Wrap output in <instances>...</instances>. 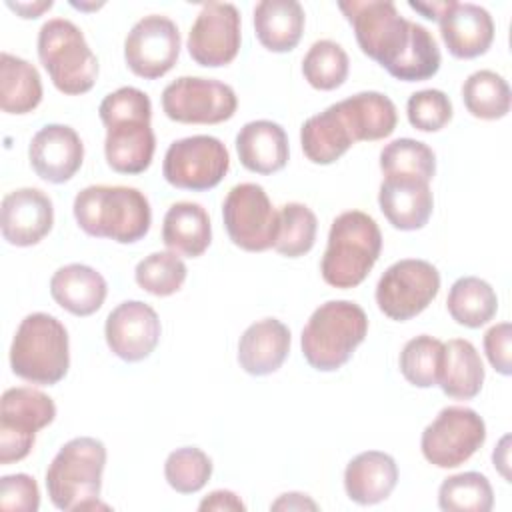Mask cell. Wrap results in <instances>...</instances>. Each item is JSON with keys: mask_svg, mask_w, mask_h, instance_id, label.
Segmentation results:
<instances>
[{"mask_svg": "<svg viewBox=\"0 0 512 512\" xmlns=\"http://www.w3.org/2000/svg\"><path fill=\"white\" fill-rule=\"evenodd\" d=\"M10 368L30 384H58L70 368V344L64 324L46 312L28 314L16 328L10 346Z\"/></svg>", "mask_w": 512, "mask_h": 512, "instance_id": "obj_7", "label": "cell"}, {"mask_svg": "<svg viewBox=\"0 0 512 512\" xmlns=\"http://www.w3.org/2000/svg\"><path fill=\"white\" fill-rule=\"evenodd\" d=\"M238 98L232 86L200 76H180L162 90L164 114L182 124H220L234 116Z\"/></svg>", "mask_w": 512, "mask_h": 512, "instance_id": "obj_14", "label": "cell"}, {"mask_svg": "<svg viewBox=\"0 0 512 512\" xmlns=\"http://www.w3.org/2000/svg\"><path fill=\"white\" fill-rule=\"evenodd\" d=\"M368 334V316L356 302L328 300L302 328L300 346L306 362L318 372L342 368Z\"/></svg>", "mask_w": 512, "mask_h": 512, "instance_id": "obj_4", "label": "cell"}, {"mask_svg": "<svg viewBox=\"0 0 512 512\" xmlns=\"http://www.w3.org/2000/svg\"><path fill=\"white\" fill-rule=\"evenodd\" d=\"M106 446L98 438L78 436L68 440L46 470V490L58 510L108 508L98 502Z\"/></svg>", "mask_w": 512, "mask_h": 512, "instance_id": "obj_5", "label": "cell"}, {"mask_svg": "<svg viewBox=\"0 0 512 512\" xmlns=\"http://www.w3.org/2000/svg\"><path fill=\"white\" fill-rule=\"evenodd\" d=\"M444 342L428 334L408 340L400 352V372L416 388L438 386Z\"/></svg>", "mask_w": 512, "mask_h": 512, "instance_id": "obj_37", "label": "cell"}, {"mask_svg": "<svg viewBox=\"0 0 512 512\" xmlns=\"http://www.w3.org/2000/svg\"><path fill=\"white\" fill-rule=\"evenodd\" d=\"M164 476L170 488L180 494H194L206 486L212 476V460L196 446L176 448L164 462Z\"/></svg>", "mask_w": 512, "mask_h": 512, "instance_id": "obj_40", "label": "cell"}, {"mask_svg": "<svg viewBox=\"0 0 512 512\" xmlns=\"http://www.w3.org/2000/svg\"><path fill=\"white\" fill-rule=\"evenodd\" d=\"M78 226L94 238H110L118 244L142 240L152 224L150 202L132 186H86L74 198Z\"/></svg>", "mask_w": 512, "mask_h": 512, "instance_id": "obj_3", "label": "cell"}, {"mask_svg": "<svg viewBox=\"0 0 512 512\" xmlns=\"http://www.w3.org/2000/svg\"><path fill=\"white\" fill-rule=\"evenodd\" d=\"M440 272L420 258H404L384 270L376 284V304L384 316L406 322L438 296Z\"/></svg>", "mask_w": 512, "mask_h": 512, "instance_id": "obj_10", "label": "cell"}, {"mask_svg": "<svg viewBox=\"0 0 512 512\" xmlns=\"http://www.w3.org/2000/svg\"><path fill=\"white\" fill-rule=\"evenodd\" d=\"M54 224L52 200L38 188H18L2 198L0 228L12 246L38 244Z\"/></svg>", "mask_w": 512, "mask_h": 512, "instance_id": "obj_19", "label": "cell"}, {"mask_svg": "<svg viewBox=\"0 0 512 512\" xmlns=\"http://www.w3.org/2000/svg\"><path fill=\"white\" fill-rule=\"evenodd\" d=\"M198 510L206 512V510H216V512H244L246 506L244 502L230 490H214L210 492L200 504H198Z\"/></svg>", "mask_w": 512, "mask_h": 512, "instance_id": "obj_44", "label": "cell"}, {"mask_svg": "<svg viewBox=\"0 0 512 512\" xmlns=\"http://www.w3.org/2000/svg\"><path fill=\"white\" fill-rule=\"evenodd\" d=\"M240 12L230 2H208L188 32L190 58L206 68L230 64L240 50Z\"/></svg>", "mask_w": 512, "mask_h": 512, "instance_id": "obj_16", "label": "cell"}, {"mask_svg": "<svg viewBox=\"0 0 512 512\" xmlns=\"http://www.w3.org/2000/svg\"><path fill=\"white\" fill-rule=\"evenodd\" d=\"M454 2L456 0H432V2H414V0H410L408 6L416 12H420L424 18L438 22L454 6Z\"/></svg>", "mask_w": 512, "mask_h": 512, "instance_id": "obj_45", "label": "cell"}, {"mask_svg": "<svg viewBox=\"0 0 512 512\" xmlns=\"http://www.w3.org/2000/svg\"><path fill=\"white\" fill-rule=\"evenodd\" d=\"M508 442H510V436H504L502 440H500V444L494 448V452H492V462H494V468H498V472L506 478V480H510V472H508V464H510V460H508Z\"/></svg>", "mask_w": 512, "mask_h": 512, "instance_id": "obj_48", "label": "cell"}, {"mask_svg": "<svg viewBox=\"0 0 512 512\" xmlns=\"http://www.w3.org/2000/svg\"><path fill=\"white\" fill-rule=\"evenodd\" d=\"M510 340H512V326L508 322L494 324L484 334V352L488 362L496 372L502 376H510L512 372V358H510Z\"/></svg>", "mask_w": 512, "mask_h": 512, "instance_id": "obj_43", "label": "cell"}, {"mask_svg": "<svg viewBox=\"0 0 512 512\" xmlns=\"http://www.w3.org/2000/svg\"><path fill=\"white\" fill-rule=\"evenodd\" d=\"M438 24L440 36L454 58H478L492 46L494 20L490 12L478 4L454 2Z\"/></svg>", "mask_w": 512, "mask_h": 512, "instance_id": "obj_21", "label": "cell"}, {"mask_svg": "<svg viewBox=\"0 0 512 512\" xmlns=\"http://www.w3.org/2000/svg\"><path fill=\"white\" fill-rule=\"evenodd\" d=\"M272 510H316L318 504L314 500H310L306 494H300V492H288V494H282L272 506Z\"/></svg>", "mask_w": 512, "mask_h": 512, "instance_id": "obj_46", "label": "cell"}, {"mask_svg": "<svg viewBox=\"0 0 512 512\" xmlns=\"http://www.w3.org/2000/svg\"><path fill=\"white\" fill-rule=\"evenodd\" d=\"M306 14L296 0H262L254 6V32L270 52H290L304 32Z\"/></svg>", "mask_w": 512, "mask_h": 512, "instance_id": "obj_27", "label": "cell"}, {"mask_svg": "<svg viewBox=\"0 0 512 512\" xmlns=\"http://www.w3.org/2000/svg\"><path fill=\"white\" fill-rule=\"evenodd\" d=\"M446 308L456 324L480 328L496 316L498 296L486 280L478 276H462L452 284Z\"/></svg>", "mask_w": 512, "mask_h": 512, "instance_id": "obj_32", "label": "cell"}, {"mask_svg": "<svg viewBox=\"0 0 512 512\" xmlns=\"http://www.w3.org/2000/svg\"><path fill=\"white\" fill-rule=\"evenodd\" d=\"M38 58L62 94L80 96L96 84L98 58L82 30L66 18H52L42 24L38 32Z\"/></svg>", "mask_w": 512, "mask_h": 512, "instance_id": "obj_8", "label": "cell"}, {"mask_svg": "<svg viewBox=\"0 0 512 512\" xmlns=\"http://www.w3.org/2000/svg\"><path fill=\"white\" fill-rule=\"evenodd\" d=\"M316 214L300 202H288L278 210V234L274 250L286 258H298L312 250L316 242Z\"/></svg>", "mask_w": 512, "mask_h": 512, "instance_id": "obj_35", "label": "cell"}, {"mask_svg": "<svg viewBox=\"0 0 512 512\" xmlns=\"http://www.w3.org/2000/svg\"><path fill=\"white\" fill-rule=\"evenodd\" d=\"M42 102L38 70L24 58L0 54V108L6 114H28Z\"/></svg>", "mask_w": 512, "mask_h": 512, "instance_id": "obj_31", "label": "cell"}, {"mask_svg": "<svg viewBox=\"0 0 512 512\" xmlns=\"http://www.w3.org/2000/svg\"><path fill=\"white\" fill-rule=\"evenodd\" d=\"M336 108L346 122L354 142H374L388 138L398 122L394 102L382 92H358L336 102Z\"/></svg>", "mask_w": 512, "mask_h": 512, "instance_id": "obj_26", "label": "cell"}, {"mask_svg": "<svg viewBox=\"0 0 512 512\" xmlns=\"http://www.w3.org/2000/svg\"><path fill=\"white\" fill-rule=\"evenodd\" d=\"M338 8L354 28L360 50L392 78L422 82L440 70V48L430 30L406 20L390 0H344Z\"/></svg>", "mask_w": 512, "mask_h": 512, "instance_id": "obj_1", "label": "cell"}, {"mask_svg": "<svg viewBox=\"0 0 512 512\" xmlns=\"http://www.w3.org/2000/svg\"><path fill=\"white\" fill-rule=\"evenodd\" d=\"M348 70V54L334 40H316L302 60V74L306 82L324 92L340 88L348 78Z\"/></svg>", "mask_w": 512, "mask_h": 512, "instance_id": "obj_36", "label": "cell"}, {"mask_svg": "<svg viewBox=\"0 0 512 512\" xmlns=\"http://www.w3.org/2000/svg\"><path fill=\"white\" fill-rule=\"evenodd\" d=\"M438 506L446 512H490L494 490L480 472L454 474L440 484Z\"/></svg>", "mask_w": 512, "mask_h": 512, "instance_id": "obj_34", "label": "cell"}, {"mask_svg": "<svg viewBox=\"0 0 512 512\" xmlns=\"http://www.w3.org/2000/svg\"><path fill=\"white\" fill-rule=\"evenodd\" d=\"M98 116L106 128L104 154L108 166L118 174L144 172L156 150L148 94L134 86H122L100 102Z\"/></svg>", "mask_w": 512, "mask_h": 512, "instance_id": "obj_2", "label": "cell"}, {"mask_svg": "<svg viewBox=\"0 0 512 512\" xmlns=\"http://www.w3.org/2000/svg\"><path fill=\"white\" fill-rule=\"evenodd\" d=\"M484 384V364L470 340L454 338L444 344L438 386L454 400H472Z\"/></svg>", "mask_w": 512, "mask_h": 512, "instance_id": "obj_29", "label": "cell"}, {"mask_svg": "<svg viewBox=\"0 0 512 512\" xmlns=\"http://www.w3.org/2000/svg\"><path fill=\"white\" fill-rule=\"evenodd\" d=\"M50 294L66 312L74 316H90L102 308L108 286L104 276L92 266L68 264L52 274Z\"/></svg>", "mask_w": 512, "mask_h": 512, "instance_id": "obj_25", "label": "cell"}, {"mask_svg": "<svg viewBox=\"0 0 512 512\" xmlns=\"http://www.w3.org/2000/svg\"><path fill=\"white\" fill-rule=\"evenodd\" d=\"M32 170L46 182H68L84 162V144L78 132L66 124H46L30 142Z\"/></svg>", "mask_w": 512, "mask_h": 512, "instance_id": "obj_18", "label": "cell"}, {"mask_svg": "<svg viewBox=\"0 0 512 512\" xmlns=\"http://www.w3.org/2000/svg\"><path fill=\"white\" fill-rule=\"evenodd\" d=\"M382 250V234L372 216L362 210L342 212L332 220L328 246L320 262L326 284L354 288L372 270Z\"/></svg>", "mask_w": 512, "mask_h": 512, "instance_id": "obj_6", "label": "cell"}, {"mask_svg": "<svg viewBox=\"0 0 512 512\" xmlns=\"http://www.w3.org/2000/svg\"><path fill=\"white\" fill-rule=\"evenodd\" d=\"M72 6H74V8H80V10H90V8L96 10V8H100L102 4H76V2H72Z\"/></svg>", "mask_w": 512, "mask_h": 512, "instance_id": "obj_49", "label": "cell"}, {"mask_svg": "<svg viewBox=\"0 0 512 512\" xmlns=\"http://www.w3.org/2000/svg\"><path fill=\"white\" fill-rule=\"evenodd\" d=\"M160 318L156 310L140 300L118 304L106 318V344L124 362L148 358L160 340Z\"/></svg>", "mask_w": 512, "mask_h": 512, "instance_id": "obj_17", "label": "cell"}, {"mask_svg": "<svg viewBox=\"0 0 512 512\" xmlns=\"http://www.w3.org/2000/svg\"><path fill=\"white\" fill-rule=\"evenodd\" d=\"M40 490L28 474H8L0 478V508L12 512H36Z\"/></svg>", "mask_w": 512, "mask_h": 512, "instance_id": "obj_42", "label": "cell"}, {"mask_svg": "<svg viewBox=\"0 0 512 512\" xmlns=\"http://www.w3.org/2000/svg\"><path fill=\"white\" fill-rule=\"evenodd\" d=\"M222 218L230 240L246 252H264L278 234V210L266 190L254 182L236 184L222 204Z\"/></svg>", "mask_w": 512, "mask_h": 512, "instance_id": "obj_13", "label": "cell"}, {"mask_svg": "<svg viewBox=\"0 0 512 512\" xmlns=\"http://www.w3.org/2000/svg\"><path fill=\"white\" fill-rule=\"evenodd\" d=\"M180 56V30L160 14L140 18L124 40L126 66L144 80L170 72Z\"/></svg>", "mask_w": 512, "mask_h": 512, "instance_id": "obj_15", "label": "cell"}, {"mask_svg": "<svg viewBox=\"0 0 512 512\" xmlns=\"http://www.w3.org/2000/svg\"><path fill=\"white\" fill-rule=\"evenodd\" d=\"M230 168V156L222 140L196 134L174 140L162 162L164 180L180 190L202 192L218 186Z\"/></svg>", "mask_w": 512, "mask_h": 512, "instance_id": "obj_12", "label": "cell"}, {"mask_svg": "<svg viewBox=\"0 0 512 512\" xmlns=\"http://www.w3.org/2000/svg\"><path fill=\"white\" fill-rule=\"evenodd\" d=\"M378 204L396 230H420L428 224L434 208L430 182L416 176H384Z\"/></svg>", "mask_w": 512, "mask_h": 512, "instance_id": "obj_20", "label": "cell"}, {"mask_svg": "<svg viewBox=\"0 0 512 512\" xmlns=\"http://www.w3.org/2000/svg\"><path fill=\"white\" fill-rule=\"evenodd\" d=\"M162 242L168 250L198 258L212 242L208 212L198 202H176L168 208L162 222Z\"/></svg>", "mask_w": 512, "mask_h": 512, "instance_id": "obj_28", "label": "cell"}, {"mask_svg": "<svg viewBox=\"0 0 512 512\" xmlns=\"http://www.w3.org/2000/svg\"><path fill=\"white\" fill-rule=\"evenodd\" d=\"M290 352V330L276 318L250 324L238 342V364L246 374L268 376L276 372Z\"/></svg>", "mask_w": 512, "mask_h": 512, "instance_id": "obj_22", "label": "cell"}, {"mask_svg": "<svg viewBox=\"0 0 512 512\" xmlns=\"http://www.w3.org/2000/svg\"><path fill=\"white\" fill-rule=\"evenodd\" d=\"M304 156L314 164H332L348 152L354 138L342 120L336 104L310 116L300 128Z\"/></svg>", "mask_w": 512, "mask_h": 512, "instance_id": "obj_30", "label": "cell"}, {"mask_svg": "<svg viewBox=\"0 0 512 512\" xmlns=\"http://www.w3.org/2000/svg\"><path fill=\"white\" fill-rule=\"evenodd\" d=\"M56 418L54 400L30 386L8 388L0 400V464L24 460L36 432Z\"/></svg>", "mask_w": 512, "mask_h": 512, "instance_id": "obj_9", "label": "cell"}, {"mask_svg": "<svg viewBox=\"0 0 512 512\" xmlns=\"http://www.w3.org/2000/svg\"><path fill=\"white\" fill-rule=\"evenodd\" d=\"M186 264L182 258L172 252H152L136 264L134 280L136 284L154 296H170L178 292L186 280Z\"/></svg>", "mask_w": 512, "mask_h": 512, "instance_id": "obj_39", "label": "cell"}, {"mask_svg": "<svg viewBox=\"0 0 512 512\" xmlns=\"http://www.w3.org/2000/svg\"><path fill=\"white\" fill-rule=\"evenodd\" d=\"M240 164L256 174H274L288 162V136L272 120H252L236 134Z\"/></svg>", "mask_w": 512, "mask_h": 512, "instance_id": "obj_24", "label": "cell"}, {"mask_svg": "<svg viewBox=\"0 0 512 512\" xmlns=\"http://www.w3.org/2000/svg\"><path fill=\"white\" fill-rule=\"evenodd\" d=\"M6 6L10 10H14L16 14H20V18H38L46 10H50L54 6V2L52 0H42V2H6Z\"/></svg>", "mask_w": 512, "mask_h": 512, "instance_id": "obj_47", "label": "cell"}, {"mask_svg": "<svg viewBox=\"0 0 512 512\" xmlns=\"http://www.w3.org/2000/svg\"><path fill=\"white\" fill-rule=\"evenodd\" d=\"M452 102L438 88H426L410 94L406 102L408 122L420 132H438L452 120Z\"/></svg>", "mask_w": 512, "mask_h": 512, "instance_id": "obj_41", "label": "cell"}, {"mask_svg": "<svg viewBox=\"0 0 512 512\" xmlns=\"http://www.w3.org/2000/svg\"><path fill=\"white\" fill-rule=\"evenodd\" d=\"M398 482L396 460L380 450L354 456L344 470V488L352 502L370 506L386 500Z\"/></svg>", "mask_w": 512, "mask_h": 512, "instance_id": "obj_23", "label": "cell"}, {"mask_svg": "<svg viewBox=\"0 0 512 512\" xmlns=\"http://www.w3.org/2000/svg\"><path fill=\"white\" fill-rule=\"evenodd\" d=\"M380 170L384 176H416L430 182L436 172V156L420 140L398 138L382 148Z\"/></svg>", "mask_w": 512, "mask_h": 512, "instance_id": "obj_38", "label": "cell"}, {"mask_svg": "<svg viewBox=\"0 0 512 512\" xmlns=\"http://www.w3.org/2000/svg\"><path fill=\"white\" fill-rule=\"evenodd\" d=\"M486 440L482 416L468 406H446L424 428L422 456L438 468H456L470 460Z\"/></svg>", "mask_w": 512, "mask_h": 512, "instance_id": "obj_11", "label": "cell"}, {"mask_svg": "<svg viewBox=\"0 0 512 512\" xmlns=\"http://www.w3.org/2000/svg\"><path fill=\"white\" fill-rule=\"evenodd\" d=\"M466 110L480 120H498L510 112V86L494 70H476L462 84Z\"/></svg>", "mask_w": 512, "mask_h": 512, "instance_id": "obj_33", "label": "cell"}]
</instances>
